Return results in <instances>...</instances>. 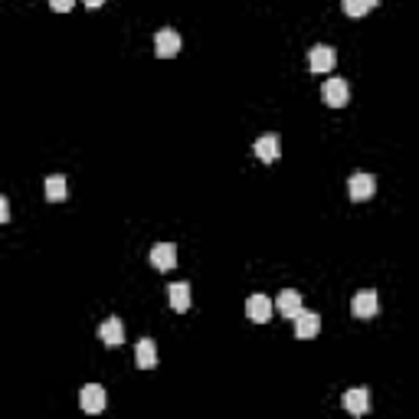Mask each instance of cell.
Listing matches in <instances>:
<instances>
[{"label": "cell", "instance_id": "1", "mask_svg": "<svg viewBox=\"0 0 419 419\" xmlns=\"http://www.w3.org/2000/svg\"><path fill=\"white\" fill-rule=\"evenodd\" d=\"M321 99H325V105H331V108H344L347 99H351V86H347V79H341V76L328 79L325 86H321Z\"/></svg>", "mask_w": 419, "mask_h": 419}, {"label": "cell", "instance_id": "2", "mask_svg": "<svg viewBox=\"0 0 419 419\" xmlns=\"http://www.w3.org/2000/svg\"><path fill=\"white\" fill-rule=\"evenodd\" d=\"M351 311L354 318H360V321H370V318H376V311H380V298H376V291L367 289V291H357L351 301Z\"/></svg>", "mask_w": 419, "mask_h": 419}, {"label": "cell", "instance_id": "3", "mask_svg": "<svg viewBox=\"0 0 419 419\" xmlns=\"http://www.w3.org/2000/svg\"><path fill=\"white\" fill-rule=\"evenodd\" d=\"M347 194H351V200H357V203L370 200L376 194V177L374 174H354L351 184H347Z\"/></svg>", "mask_w": 419, "mask_h": 419}, {"label": "cell", "instance_id": "4", "mask_svg": "<svg viewBox=\"0 0 419 419\" xmlns=\"http://www.w3.org/2000/svg\"><path fill=\"white\" fill-rule=\"evenodd\" d=\"M79 403H82L86 413H102L105 403H108V393H105V386H99V384H86L82 393H79Z\"/></svg>", "mask_w": 419, "mask_h": 419}, {"label": "cell", "instance_id": "5", "mask_svg": "<svg viewBox=\"0 0 419 419\" xmlns=\"http://www.w3.org/2000/svg\"><path fill=\"white\" fill-rule=\"evenodd\" d=\"M334 62H337V56H334L331 46L315 43V46L308 50V66H311V72H331Z\"/></svg>", "mask_w": 419, "mask_h": 419}, {"label": "cell", "instance_id": "6", "mask_svg": "<svg viewBox=\"0 0 419 419\" xmlns=\"http://www.w3.org/2000/svg\"><path fill=\"white\" fill-rule=\"evenodd\" d=\"M151 265H155L157 272H171L174 265H177V246H171V242H157V246L151 249Z\"/></svg>", "mask_w": 419, "mask_h": 419}, {"label": "cell", "instance_id": "7", "mask_svg": "<svg viewBox=\"0 0 419 419\" xmlns=\"http://www.w3.org/2000/svg\"><path fill=\"white\" fill-rule=\"evenodd\" d=\"M155 52L161 56V60H174L180 52V36L177 30H161V33L155 36Z\"/></svg>", "mask_w": 419, "mask_h": 419}, {"label": "cell", "instance_id": "8", "mask_svg": "<svg viewBox=\"0 0 419 419\" xmlns=\"http://www.w3.org/2000/svg\"><path fill=\"white\" fill-rule=\"evenodd\" d=\"M99 341L105 347H121L125 344V325H121V318H108L102 328H99Z\"/></svg>", "mask_w": 419, "mask_h": 419}, {"label": "cell", "instance_id": "9", "mask_svg": "<svg viewBox=\"0 0 419 419\" xmlns=\"http://www.w3.org/2000/svg\"><path fill=\"white\" fill-rule=\"evenodd\" d=\"M344 410L354 413V416H364V413H370V390H364V386H354V390H347V393H344Z\"/></svg>", "mask_w": 419, "mask_h": 419}, {"label": "cell", "instance_id": "10", "mask_svg": "<svg viewBox=\"0 0 419 419\" xmlns=\"http://www.w3.org/2000/svg\"><path fill=\"white\" fill-rule=\"evenodd\" d=\"M252 151H256V157H259L262 164H275V161H279V155H282V145H279V135H265V138H259Z\"/></svg>", "mask_w": 419, "mask_h": 419}, {"label": "cell", "instance_id": "11", "mask_svg": "<svg viewBox=\"0 0 419 419\" xmlns=\"http://www.w3.org/2000/svg\"><path fill=\"white\" fill-rule=\"evenodd\" d=\"M246 315H249V321L265 325V321L272 318V301L265 298V295H252V298L246 301Z\"/></svg>", "mask_w": 419, "mask_h": 419}, {"label": "cell", "instance_id": "12", "mask_svg": "<svg viewBox=\"0 0 419 419\" xmlns=\"http://www.w3.org/2000/svg\"><path fill=\"white\" fill-rule=\"evenodd\" d=\"M318 331H321V315L301 308L298 318H295V334H298V337H315Z\"/></svg>", "mask_w": 419, "mask_h": 419}, {"label": "cell", "instance_id": "13", "mask_svg": "<svg viewBox=\"0 0 419 419\" xmlns=\"http://www.w3.org/2000/svg\"><path fill=\"white\" fill-rule=\"evenodd\" d=\"M135 360H138V367H141V370H155L157 367V347H155L151 337H141V341H138Z\"/></svg>", "mask_w": 419, "mask_h": 419}, {"label": "cell", "instance_id": "14", "mask_svg": "<svg viewBox=\"0 0 419 419\" xmlns=\"http://www.w3.org/2000/svg\"><path fill=\"white\" fill-rule=\"evenodd\" d=\"M279 311H282L285 318H298V311H301V295L298 291H291V289H285L282 295H279Z\"/></svg>", "mask_w": 419, "mask_h": 419}, {"label": "cell", "instance_id": "15", "mask_svg": "<svg viewBox=\"0 0 419 419\" xmlns=\"http://www.w3.org/2000/svg\"><path fill=\"white\" fill-rule=\"evenodd\" d=\"M167 295H171V308L174 311H187L190 308V285L187 282H174L171 289H167Z\"/></svg>", "mask_w": 419, "mask_h": 419}, {"label": "cell", "instance_id": "16", "mask_svg": "<svg viewBox=\"0 0 419 419\" xmlns=\"http://www.w3.org/2000/svg\"><path fill=\"white\" fill-rule=\"evenodd\" d=\"M46 200H50V203L66 200V177H62V174H50V177H46Z\"/></svg>", "mask_w": 419, "mask_h": 419}, {"label": "cell", "instance_id": "17", "mask_svg": "<svg viewBox=\"0 0 419 419\" xmlns=\"http://www.w3.org/2000/svg\"><path fill=\"white\" fill-rule=\"evenodd\" d=\"M376 4H380V0H344V13H347V17H367Z\"/></svg>", "mask_w": 419, "mask_h": 419}, {"label": "cell", "instance_id": "18", "mask_svg": "<svg viewBox=\"0 0 419 419\" xmlns=\"http://www.w3.org/2000/svg\"><path fill=\"white\" fill-rule=\"evenodd\" d=\"M72 4H76V0H50V7L56 10V13H69V10H72Z\"/></svg>", "mask_w": 419, "mask_h": 419}, {"label": "cell", "instance_id": "19", "mask_svg": "<svg viewBox=\"0 0 419 419\" xmlns=\"http://www.w3.org/2000/svg\"><path fill=\"white\" fill-rule=\"evenodd\" d=\"M10 220V206H7V197H0V223Z\"/></svg>", "mask_w": 419, "mask_h": 419}, {"label": "cell", "instance_id": "20", "mask_svg": "<svg viewBox=\"0 0 419 419\" xmlns=\"http://www.w3.org/2000/svg\"><path fill=\"white\" fill-rule=\"evenodd\" d=\"M82 4H86L89 10H99V7H102V4H105V0H82Z\"/></svg>", "mask_w": 419, "mask_h": 419}]
</instances>
